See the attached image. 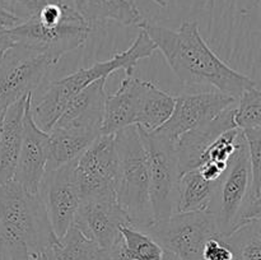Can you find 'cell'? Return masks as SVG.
Instances as JSON below:
<instances>
[{
    "label": "cell",
    "mask_w": 261,
    "mask_h": 260,
    "mask_svg": "<svg viewBox=\"0 0 261 260\" xmlns=\"http://www.w3.org/2000/svg\"><path fill=\"white\" fill-rule=\"evenodd\" d=\"M178 79L186 84H208L222 93L239 98L257 86L249 76L229 68L206 45L195 20H185L178 30L144 22L140 24Z\"/></svg>",
    "instance_id": "1"
},
{
    "label": "cell",
    "mask_w": 261,
    "mask_h": 260,
    "mask_svg": "<svg viewBox=\"0 0 261 260\" xmlns=\"http://www.w3.org/2000/svg\"><path fill=\"white\" fill-rule=\"evenodd\" d=\"M117 153L116 200L129 226L144 231L154 222L150 206L149 178L144 145L138 126L115 134Z\"/></svg>",
    "instance_id": "5"
},
{
    "label": "cell",
    "mask_w": 261,
    "mask_h": 260,
    "mask_svg": "<svg viewBox=\"0 0 261 260\" xmlns=\"http://www.w3.org/2000/svg\"><path fill=\"white\" fill-rule=\"evenodd\" d=\"M250 178L249 150L242 134L236 153L219 180L216 195L208 209L214 216L221 237L227 236L239 227L240 213L249 195Z\"/></svg>",
    "instance_id": "8"
},
{
    "label": "cell",
    "mask_w": 261,
    "mask_h": 260,
    "mask_svg": "<svg viewBox=\"0 0 261 260\" xmlns=\"http://www.w3.org/2000/svg\"><path fill=\"white\" fill-rule=\"evenodd\" d=\"M137 78L134 74H125L120 88L105 99L101 134L115 135L127 126H137Z\"/></svg>",
    "instance_id": "17"
},
{
    "label": "cell",
    "mask_w": 261,
    "mask_h": 260,
    "mask_svg": "<svg viewBox=\"0 0 261 260\" xmlns=\"http://www.w3.org/2000/svg\"><path fill=\"white\" fill-rule=\"evenodd\" d=\"M260 221L261 219H252L222 237L231 249L233 260H261Z\"/></svg>",
    "instance_id": "24"
},
{
    "label": "cell",
    "mask_w": 261,
    "mask_h": 260,
    "mask_svg": "<svg viewBox=\"0 0 261 260\" xmlns=\"http://www.w3.org/2000/svg\"><path fill=\"white\" fill-rule=\"evenodd\" d=\"M154 51V43L144 31L140 30L134 42L125 51L116 54L109 60L97 61L89 68L79 69L59 81L51 82L40 101L36 105L32 101V115L36 125L48 133L69 101L82 89L98 79L109 78L120 69H124L125 74H134L137 64L143 59L150 58Z\"/></svg>",
    "instance_id": "4"
},
{
    "label": "cell",
    "mask_w": 261,
    "mask_h": 260,
    "mask_svg": "<svg viewBox=\"0 0 261 260\" xmlns=\"http://www.w3.org/2000/svg\"><path fill=\"white\" fill-rule=\"evenodd\" d=\"M38 260H55V257H54V255H53V252H51L50 247H48L47 250H45V251L41 254L40 259H38Z\"/></svg>",
    "instance_id": "35"
},
{
    "label": "cell",
    "mask_w": 261,
    "mask_h": 260,
    "mask_svg": "<svg viewBox=\"0 0 261 260\" xmlns=\"http://www.w3.org/2000/svg\"><path fill=\"white\" fill-rule=\"evenodd\" d=\"M138 114L137 126L145 132H154L172 114L175 97L158 88L152 82L137 78Z\"/></svg>",
    "instance_id": "19"
},
{
    "label": "cell",
    "mask_w": 261,
    "mask_h": 260,
    "mask_svg": "<svg viewBox=\"0 0 261 260\" xmlns=\"http://www.w3.org/2000/svg\"><path fill=\"white\" fill-rule=\"evenodd\" d=\"M161 260H181V259L177 256V255L173 254L172 251H168V250H163L162 259H161Z\"/></svg>",
    "instance_id": "34"
},
{
    "label": "cell",
    "mask_w": 261,
    "mask_h": 260,
    "mask_svg": "<svg viewBox=\"0 0 261 260\" xmlns=\"http://www.w3.org/2000/svg\"><path fill=\"white\" fill-rule=\"evenodd\" d=\"M201 260H233V254L222 237H212L204 244Z\"/></svg>",
    "instance_id": "30"
},
{
    "label": "cell",
    "mask_w": 261,
    "mask_h": 260,
    "mask_svg": "<svg viewBox=\"0 0 261 260\" xmlns=\"http://www.w3.org/2000/svg\"><path fill=\"white\" fill-rule=\"evenodd\" d=\"M74 9L92 25L112 20L122 25L140 27L144 19L138 8L129 0H73Z\"/></svg>",
    "instance_id": "20"
},
{
    "label": "cell",
    "mask_w": 261,
    "mask_h": 260,
    "mask_svg": "<svg viewBox=\"0 0 261 260\" xmlns=\"http://www.w3.org/2000/svg\"><path fill=\"white\" fill-rule=\"evenodd\" d=\"M125 251L130 260H161L163 249L147 232L132 226L120 228Z\"/></svg>",
    "instance_id": "26"
},
{
    "label": "cell",
    "mask_w": 261,
    "mask_h": 260,
    "mask_svg": "<svg viewBox=\"0 0 261 260\" xmlns=\"http://www.w3.org/2000/svg\"><path fill=\"white\" fill-rule=\"evenodd\" d=\"M233 121L237 129L241 132L261 129V92L259 86L246 89L237 98Z\"/></svg>",
    "instance_id": "27"
},
{
    "label": "cell",
    "mask_w": 261,
    "mask_h": 260,
    "mask_svg": "<svg viewBox=\"0 0 261 260\" xmlns=\"http://www.w3.org/2000/svg\"><path fill=\"white\" fill-rule=\"evenodd\" d=\"M94 260H130L125 251L124 241L120 237L117 241L107 247H97Z\"/></svg>",
    "instance_id": "32"
},
{
    "label": "cell",
    "mask_w": 261,
    "mask_h": 260,
    "mask_svg": "<svg viewBox=\"0 0 261 260\" xmlns=\"http://www.w3.org/2000/svg\"><path fill=\"white\" fill-rule=\"evenodd\" d=\"M89 32L91 25L61 0H47L36 15L10 28L14 46L43 55L54 64L81 47Z\"/></svg>",
    "instance_id": "3"
},
{
    "label": "cell",
    "mask_w": 261,
    "mask_h": 260,
    "mask_svg": "<svg viewBox=\"0 0 261 260\" xmlns=\"http://www.w3.org/2000/svg\"><path fill=\"white\" fill-rule=\"evenodd\" d=\"M163 250L172 251L181 260H201L204 244L212 237H221L212 212L173 213L154 221L144 229Z\"/></svg>",
    "instance_id": "7"
},
{
    "label": "cell",
    "mask_w": 261,
    "mask_h": 260,
    "mask_svg": "<svg viewBox=\"0 0 261 260\" xmlns=\"http://www.w3.org/2000/svg\"><path fill=\"white\" fill-rule=\"evenodd\" d=\"M0 260H10V259L8 256H5V255L0 251Z\"/></svg>",
    "instance_id": "37"
},
{
    "label": "cell",
    "mask_w": 261,
    "mask_h": 260,
    "mask_svg": "<svg viewBox=\"0 0 261 260\" xmlns=\"http://www.w3.org/2000/svg\"><path fill=\"white\" fill-rule=\"evenodd\" d=\"M50 153L46 171L55 170L65 163L78 160L79 155L97 139V135L78 130L55 127L48 132Z\"/></svg>",
    "instance_id": "22"
},
{
    "label": "cell",
    "mask_w": 261,
    "mask_h": 260,
    "mask_svg": "<svg viewBox=\"0 0 261 260\" xmlns=\"http://www.w3.org/2000/svg\"><path fill=\"white\" fill-rule=\"evenodd\" d=\"M46 2L47 0H0V9L24 22L36 15Z\"/></svg>",
    "instance_id": "29"
},
{
    "label": "cell",
    "mask_w": 261,
    "mask_h": 260,
    "mask_svg": "<svg viewBox=\"0 0 261 260\" xmlns=\"http://www.w3.org/2000/svg\"><path fill=\"white\" fill-rule=\"evenodd\" d=\"M227 167H228V163H222V162H208L203 163L199 168L201 176H203L205 180L208 181H218L221 180V177L223 176V173L226 172Z\"/></svg>",
    "instance_id": "33"
},
{
    "label": "cell",
    "mask_w": 261,
    "mask_h": 260,
    "mask_svg": "<svg viewBox=\"0 0 261 260\" xmlns=\"http://www.w3.org/2000/svg\"><path fill=\"white\" fill-rule=\"evenodd\" d=\"M234 105L227 107L214 119L189 130L175 140L180 173L200 167L201 158L209 145L224 132L237 129L233 121Z\"/></svg>",
    "instance_id": "16"
},
{
    "label": "cell",
    "mask_w": 261,
    "mask_h": 260,
    "mask_svg": "<svg viewBox=\"0 0 261 260\" xmlns=\"http://www.w3.org/2000/svg\"><path fill=\"white\" fill-rule=\"evenodd\" d=\"M75 162L73 161L55 170L46 171L38 190L56 239L63 237L73 226L81 204Z\"/></svg>",
    "instance_id": "11"
},
{
    "label": "cell",
    "mask_w": 261,
    "mask_h": 260,
    "mask_svg": "<svg viewBox=\"0 0 261 260\" xmlns=\"http://www.w3.org/2000/svg\"><path fill=\"white\" fill-rule=\"evenodd\" d=\"M32 94H30L25 101L22 144L13 180L25 190L38 194L47 166L50 135L36 125L32 115Z\"/></svg>",
    "instance_id": "13"
},
{
    "label": "cell",
    "mask_w": 261,
    "mask_h": 260,
    "mask_svg": "<svg viewBox=\"0 0 261 260\" xmlns=\"http://www.w3.org/2000/svg\"><path fill=\"white\" fill-rule=\"evenodd\" d=\"M3 116H4V115H0V129H2V122H3Z\"/></svg>",
    "instance_id": "38"
},
{
    "label": "cell",
    "mask_w": 261,
    "mask_h": 260,
    "mask_svg": "<svg viewBox=\"0 0 261 260\" xmlns=\"http://www.w3.org/2000/svg\"><path fill=\"white\" fill-rule=\"evenodd\" d=\"M55 260H94L97 245L71 226L50 246Z\"/></svg>",
    "instance_id": "25"
},
{
    "label": "cell",
    "mask_w": 261,
    "mask_h": 260,
    "mask_svg": "<svg viewBox=\"0 0 261 260\" xmlns=\"http://www.w3.org/2000/svg\"><path fill=\"white\" fill-rule=\"evenodd\" d=\"M106 81L107 78L98 79L75 94L66 105L54 126L78 130L99 137L103 105L107 96L105 89Z\"/></svg>",
    "instance_id": "15"
},
{
    "label": "cell",
    "mask_w": 261,
    "mask_h": 260,
    "mask_svg": "<svg viewBox=\"0 0 261 260\" xmlns=\"http://www.w3.org/2000/svg\"><path fill=\"white\" fill-rule=\"evenodd\" d=\"M73 226L97 247H107L121 237L120 228L129 223L117 200L81 199Z\"/></svg>",
    "instance_id": "14"
},
{
    "label": "cell",
    "mask_w": 261,
    "mask_h": 260,
    "mask_svg": "<svg viewBox=\"0 0 261 260\" xmlns=\"http://www.w3.org/2000/svg\"><path fill=\"white\" fill-rule=\"evenodd\" d=\"M43 55L13 46L0 56V115L18 99L32 94L55 66Z\"/></svg>",
    "instance_id": "10"
},
{
    "label": "cell",
    "mask_w": 261,
    "mask_h": 260,
    "mask_svg": "<svg viewBox=\"0 0 261 260\" xmlns=\"http://www.w3.org/2000/svg\"><path fill=\"white\" fill-rule=\"evenodd\" d=\"M152 2L155 3V4L160 5V7H162V8L167 7V2H166V0H152Z\"/></svg>",
    "instance_id": "36"
},
{
    "label": "cell",
    "mask_w": 261,
    "mask_h": 260,
    "mask_svg": "<svg viewBox=\"0 0 261 260\" xmlns=\"http://www.w3.org/2000/svg\"><path fill=\"white\" fill-rule=\"evenodd\" d=\"M242 134L249 150L251 178L247 200L240 213L239 227L252 219H261V129L245 130Z\"/></svg>",
    "instance_id": "23"
},
{
    "label": "cell",
    "mask_w": 261,
    "mask_h": 260,
    "mask_svg": "<svg viewBox=\"0 0 261 260\" xmlns=\"http://www.w3.org/2000/svg\"><path fill=\"white\" fill-rule=\"evenodd\" d=\"M56 236L40 194L0 184V251L10 260H38Z\"/></svg>",
    "instance_id": "2"
},
{
    "label": "cell",
    "mask_w": 261,
    "mask_h": 260,
    "mask_svg": "<svg viewBox=\"0 0 261 260\" xmlns=\"http://www.w3.org/2000/svg\"><path fill=\"white\" fill-rule=\"evenodd\" d=\"M236 101L237 98L219 91L181 94L175 97V106L167 121L154 132L175 142L189 130L214 119Z\"/></svg>",
    "instance_id": "12"
},
{
    "label": "cell",
    "mask_w": 261,
    "mask_h": 260,
    "mask_svg": "<svg viewBox=\"0 0 261 260\" xmlns=\"http://www.w3.org/2000/svg\"><path fill=\"white\" fill-rule=\"evenodd\" d=\"M81 199L116 200L117 153L115 135L101 134L75 162Z\"/></svg>",
    "instance_id": "9"
},
{
    "label": "cell",
    "mask_w": 261,
    "mask_h": 260,
    "mask_svg": "<svg viewBox=\"0 0 261 260\" xmlns=\"http://www.w3.org/2000/svg\"><path fill=\"white\" fill-rule=\"evenodd\" d=\"M147 160L149 196L154 221L175 213L177 185L180 178L175 142L155 132L138 126Z\"/></svg>",
    "instance_id": "6"
},
{
    "label": "cell",
    "mask_w": 261,
    "mask_h": 260,
    "mask_svg": "<svg viewBox=\"0 0 261 260\" xmlns=\"http://www.w3.org/2000/svg\"><path fill=\"white\" fill-rule=\"evenodd\" d=\"M19 19L0 9V56L14 46L13 38L10 36V28L19 24Z\"/></svg>",
    "instance_id": "31"
},
{
    "label": "cell",
    "mask_w": 261,
    "mask_h": 260,
    "mask_svg": "<svg viewBox=\"0 0 261 260\" xmlns=\"http://www.w3.org/2000/svg\"><path fill=\"white\" fill-rule=\"evenodd\" d=\"M27 97L10 105L3 116L0 129V184L9 183L14 178L22 144L23 117Z\"/></svg>",
    "instance_id": "18"
},
{
    "label": "cell",
    "mask_w": 261,
    "mask_h": 260,
    "mask_svg": "<svg viewBox=\"0 0 261 260\" xmlns=\"http://www.w3.org/2000/svg\"><path fill=\"white\" fill-rule=\"evenodd\" d=\"M242 132L239 129H231L228 132H224L223 134L219 135L211 145L201 158V165L208 161L212 162H222L228 163L233 154L236 153L237 147H239L240 138H241ZM200 165V166H201Z\"/></svg>",
    "instance_id": "28"
},
{
    "label": "cell",
    "mask_w": 261,
    "mask_h": 260,
    "mask_svg": "<svg viewBox=\"0 0 261 260\" xmlns=\"http://www.w3.org/2000/svg\"><path fill=\"white\" fill-rule=\"evenodd\" d=\"M218 181H208L199 168L182 172L178 178L175 213L208 211L216 195Z\"/></svg>",
    "instance_id": "21"
}]
</instances>
